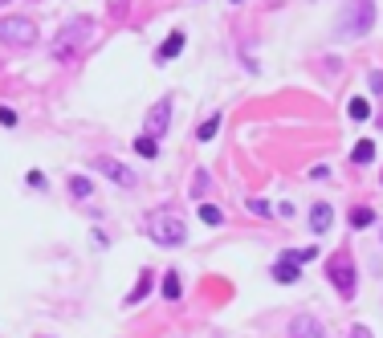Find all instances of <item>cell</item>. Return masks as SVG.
I'll list each match as a JSON object with an SVG mask.
<instances>
[{"instance_id": "obj_6", "label": "cell", "mask_w": 383, "mask_h": 338, "mask_svg": "<svg viewBox=\"0 0 383 338\" xmlns=\"http://www.w3.org/2000/svg\"><path fill=\"white\" fill-rule=\"evenodd\" d=\"M290 338H326V330H322L318 318H306V314H302V318L290 322Z\"/></svg>"}, {"instance_id": "obj_10", "label": "cell", "mask_w": 383, "mask_h": 338, "mask_svg": "<svg viewBox=\"0 0 383 338\" xmlns=\"http://www.w3.org/2000/svg\"><path fill=\"white\" fill-rule=\"evenodd\" d=\"M331 220H334V208H331V204H314V208H310V228H314V232H326V228H331Z\"/></svg>"}, {"instance_id": "obj_7", "label": "cell", "mask_w": 383, "mask_h": 338, "mask_svg": "<svg viewBox=\"0 0 383 338\" xmlns=\"http://www.w3.org/2000/svg\"><path fill=\"white\" fill-rule=\"evenodd\" d=\"M167 118H171V106L159 102V106L147 114V139H151V135H167Z\"/></svg>"}, {"instance_id": "obj_17", "label": "cell", "mask_w": 383, "mask_h": 338, "mask_svg": "<svg viewBox=\"0 0 383 338\" xmlns=\"http://www.w3.org/2000/svg\"><path fill=\"white\" fill-rule=\"evenodd\" d=\"M217 130H220V118H217V114H212V118H204V123H200V139H204V143H208V139H212Z\"/></svg>"}, {"instance_id": "obj_15", "label": "cell", "mask_w": 383, "mask_h": 338, "mask_svg": "<svg viewBox=\"0 0 383 338\" xmlns=\"http://www.w3.org/2000/svg\"><path fill=\"white\" fill-rule=\"evenodd\" d=\"M164 298H171V302L180 298V274H167L164 277Z\"/></svg>"}, {"instance_id": "obj_24", "label": "cell", "mask_w": 383, "mask_h": 338, "mask_svg": "<svg viewBox=\"0 0 383 338\" xmlns=\"http://www.w3.org/2000/svg\"><path fill=\"white\" fill-rule=\"evenodd\" d=\"M347 338H371V330H367V326H350Z\"/></svg>"}, {"instance_id": "obj_23", "label": "cell", "mask_w": 383, "mask_h": 338, "mask_svg": "<svg viewBox=\"0 0 383 338\" xmlns=\"http://www.w3.org/2000/svg\"><path fill=\"white\" fill-rule=\"evenodd\" d=\"M0 123H4V127H17V114H13L8 106H4V111H0Z\"/></svg>"}, {"instance_id": "obj_8", "label": "cell", "mask_w": 383, "mask_h": 338, "mask_svg": "<svg viewBox=\"0 0 383 338\" xmlns=\"http://www.w3.org/2000/svg\"><path fill=\"white\" fill-rule=\"evenodd\" d=\"M98 171H106V176L118 184V188H131V184H135V176L122 167V163H115V159H98Z\"/></svg>"}, {"instance_id": "obj_9", "label": "cell", "mask_w": 383, "mask_h": 338, "mask_svg": "<svg viewBox=\"0 0 383 338\" xmlns=\"http://www.w3.org/2000/svg\"><path fill=\"white\" fill-rule=\"evenodd\" d=\"M298 277H302V269H298V265H294L290 257H282L278 265H273V281H282V286H294Z\"/></svg>"}, {"instance_id": "obj_14", "label": "cell", "mask_w": 383, "mask_h": 338, "mask_svg": "<svg viewBox=\"0 0 383 338\" xmlns=\"http://www.w3.org/2000/svg\"><path fill=\"white\" fill-rule=\"evenodd\" d=\"M69 192L78 196V200H86V196L94 192V184H90L86 176H74V179H69Z\"/></svg>"}, {"instance_id": "obj_25", "label": "cell", "mask_w": 383, "mask_h": 338, "mask_svg": "<svg viewBox=\"0 0 383 338\" xmlns=\"http://www.w3.org/2000/svg\"><path fill=\"white\" fill-rule=\"evenodd\" d=\"M371 90H383V74H379V69L371 74Z\"/></svg>"}, {"instance_id": "obj_4", "label": "cell", "mask_w": 383, "mask_h": 338, "mask_svg": "<svg viewBox=\"0 0 383 338\" xmlns=\"http://www.w3.org/2000/svg\"><path fill=\"white\" fill-rule=\"evenodd\" d=\"M326 274H331V281L338 286V293H343V298H350V293H355V261H350L347 253H334L331 265H326Z\"/></svg>"}, {"instance_id": "obj_20", "label": "cell", "mask_w": 383, "mask_h": 338, "mask_svg": "<svg viewBox=\"0 0 383 338\" xmlns=\"http://www.w3.org/2000/svg\"><path fill=\"white\" fill-rule=\"evenodd\" d=\"M290 261H294V265H306V261H314V249H294Z\"/></svg>"}, {"instance_id": "obj_12", "label": "cell", "mask_w": 383, "mask_h": 338, "mask_svg": "<svg viewBox=\"0 0 383 338\" xmlns=\"http://www.w3.org/2000/svg\"><path fill=\"white\" fill-rule=\"evenodd\" d=\"M350 159H355V163H371V159H375V143H371V139H363V143H355V151H350Z\"/></svg>"}, {"instance_id": "obj_11", "label": "cell", "mask_w": 383, "mask_h": 338, "mask_svg": "<svg viewBox=\"0 0 383 338\" xmlns=\"http://www.w3.org/2000/svg\"><path fill=\"white\" fill-rule=\"evenodd\" d=\"M180 49H183V33H171L164 45H159V62H171V57H176Z\"/></svg>"}, {"instance_id": "obj_22", "label": "cell", "mask_w": 383, "mask_h": 338, "mask_svg": "<svg viewBox=\"0 0 383 338\" xmlns=\"http://www.w3.org/2000/svg\"><path fill=\"white\" fill-rule=\"evenodd\" d=\"M147 286H151V277L143 274V281H139V286H135V293H131V302H139V298H143V293H147Z\"/></svg>"}, {"instance_id": "obj_13", "label": "cell", "mask_w": 383, "mask_h": 338, "mask_svg": "<svg viewBox=\"0 0 383 338\" xmlns=\"http://www.w3.org/2000/svg\"><path fill=\"white\" fill-rule=\"evenodd\" d=\"M371 220H375L371 208H350V228H371Z\"/></svg>"}, {"instance_id": "obj_1", "label": "cell", "mask_w": 383, "mask_h": 338, "mask_svg": "<svg viewBox=\"0 0 383 338\" xmlns=\"http://www.w3.org/2000/svg\"><path fill=\"white\" fill-rule=\"evenodd\" d=\"M371 25H375V4L371 0H347L343 4V16H338V33L343 37H363Z\"/></svg>"}, {"instance_id": "obj_16", "label": "cell", "mask_w": 383, "mask_h": 338, "mask_svg": "<svg viewBox=\"0 0 383 338\" xmlns=\"http://www.w3.org/2000/svg\"><path fill=\"white\" fill-rule=\"evenodd\" d=\"M350 118H367V114H371V106H367V98H350Z\"/></svg>"}, {"instance_id": "obj_19", "label": "cell", "mask_w": 383, "mask_h": 338, "mask_svg": "<svg viewBox=\"0 0 383 338\" xmlns=\"http://www.w3.org/2000/svg\"><path fill=\"white\" fill-rule=\"evenodd\" d=\"M200 220H204V225H220V212L212 208V204H204V208H200Z\"/></svg>"}, {"instance_id": "obj_27", "label": "cell", "mask_w": 383, "mask_h": 338, "mask_svg": "<svg viewBox=\"0 0 383 338\" xmlns=\"http://www.w3.org/2000/svg\"><path fill=\"white\" fill-rule=\"evenodd\" d=\"M233 4H241V0H233Z\"/></svg>"}, {"instance_id": "obj_21", "label": "cell", "mask_w": 383, "mask_h": 338, "mask_svg": "<svg viewBox=\"0 0 383 338\" xmlns=\"http://www.w3.org/2000/svg\"><path fill=\"white\" fill-rule=\"evenodd\" d=\"M249 212H253V216H269L273 208H269L265 200H257V196H253V200H249Z\"/></svg>"}, {"instance_id": "obj_2", "label": "cell", "mask_w": 383, "mask_h": 338, "mask_svg": "<svg viewBox=\"0 0 383 338\" xmlns=\"http://www.w3.org/2000/svg\"><path fill=\"white\" fill-rule=\"evenodd\" d=\"M0 41L4 45H17V49H29L37 41V25L29 16H4L0 21Z\"/></svg>"}, {"instance_id": "obj_26", "label": "cell", "mask_w": 383, "mask_h": 338, "mask_svg": "<svg viewBox=\"0 0 383 338\" xmlns=\"http://www.w3.org/2000/svg\"><path fill=\"white\" fill-rule=\"evenodd\" d=\"M0 4H8V0H0Z\"/></svg>"}, {"instance_id": "obj_18", "label": "cell", "mask_w": 383, "mask_h": 338, "mask_svg": "<svg viewBox=\"0 0 383 338\" xmlns=\"http://www.w3.org/2000/svg\"><path fill=\"white\" fill-rule=\"evenodd\" d=\"M135 151H139L143 159H155V139H147V135H143V139L135 143Z\"/></svg>"}, {"instance_id": "obj_3", "label": "cell", "mask_w": 383, "mask_h": 338, "mask_svg": "<svg viewBox=\"0 0 383 338\" xmlns=\"http://www.w3.org/2000/svg\"><path fill=\"white\" fill-rule=\"evenodd\" d=\"M183 237H188V228H183L180 216L164 212V216H155V220H151V241H159V244H183Z\"/></svg>"}, {"instance_id": "obj_5", "label": "cell", "mask_w": 383, "mask_h": 338, "mask_svg": "<svg viewBox=\"0 0 383 338\" xmlns=\"http://www.w3.org/2000/svg\"><path fill=\"white\" fill-rule=\"evenodd\" d=\"M86 37H90V21H74L66 33H57V41H53V53H57V57H69V53L82 45Z\"/></svg>"}]
</instances>
